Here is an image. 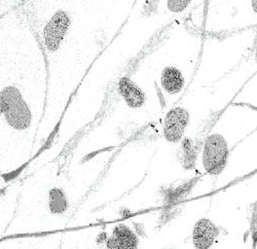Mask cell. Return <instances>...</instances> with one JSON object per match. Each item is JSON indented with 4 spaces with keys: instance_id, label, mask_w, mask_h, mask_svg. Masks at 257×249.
<instances>
[{
    "instance_id": "277c9868",
    "label": "cell",
    "mask_w": 257,
    "mask_h": 249,
    "mask_svg": "<svg viewBox=\"0 0 257 249\" xmlns=\"http://www.w3.org/2000/svg\"><path fill=\"white\" fill-rule=\"evenodd\" d=\"M219 235L218 226L208 218L197 221L192 232V243L196 249H210Z\"/></svg>"
},
{
    "instance_id": "7a4b0ae2",
    "label": "cell",
    "mask_w": 257,
    "mask_h": 249,
    "mask_svg": "<svg viewBox=\"0 0 257 249\" xmlns=\"http://www.w3.org/2000/svg\"><path fill=\"white\" fill-rule=\"evenodd\" d=\"M228 155V145L224 137L217 133L209 135L205 140L202 153L205 171L211 175L220 174L225 168Z\"/></svg>"
},
{
    "instance_id": "52a82bcc",
    "label": "cell",
    "mask_w": 257,
    "mask_h": 249,
    "mask_svg": "<svg viewBox=\"0 0 257 249\" xmlns=\"http://www.w3.org/2000/svg\"><path fill=\"white\" fill-rule=\"evenodd\" d=\"M137 238L125 225H118L113 230L112 238L108 242L109 248L113 249H136Z\"/></svg>"
},
{
    "instance_id": "ba28073f",
    "label": "cell",
    "mask_w": 257,
    "mask_h": 249,
    "mask_svg": "<svg viewBox=\"0 0 257 249\" xmlns=\"http://www.w3.org/2000/svg\"><path fill=\"white\" fill-rule=\"evenodd\" d=\"M66 197L61 190L55 189L50 193V208L54 213H61L66 209Z\"/></svg>"
},
{
    "instance_id": "8992f818",
    "label": "cell",
    "mask_w": 257,
    "mask_h": 249,
    "mask_svg": "<svg viewBox=\"0 0 257 249\" xmlns=\"http://www.w3.org/2000/svg\"><path fill=\"white\" fill-rule=\"evenodd\" d=\"M118 91L126 104L132 108H140L145 103V95L134 81L126 77L119 81Z\"/></svg>"
},
{
    "instance_id": "9c48e42d",
    "label": "cell",
    "mask_w": 257,
    "mask_h": 249,
    "mask_svg": "<svg viewBox=\"0 0 257 249\" xmlns=\"http://www.w3.org/2000/svg\"><path fill=\"white\" fill-rule=\"evenodd\" d=\"M192 0H167L166 7L171 14L178 15L184 13L190 6Z\"/></svg>"
},
{
    "instance_id": "6da1fadb",
    "label": "cell",
    "mask_w": 257,
    "mask_h": 249,
    "mask_svg": "<svg viewBox=\"0 0 257 249\" xmlns=\"http://www.w3.org/2000/svg\"><path fill=\"white\" fill-rule=\"evenodd\" d=\"M0 112L6 114L11 127L20 131L29 129L33 122V113L28 103L20 91L13 87L0 93Z\"/></svg>"
},
{
    "instance_id": "5b68a950",
    "label": "cell",
    "mask_w": 257,
    "mask_h": 249,
    "mask_svg": "<svg viewBox=\"0 0 257 249\" xmlns=\"http://www.w3.org/2000/svg\"><path fill=\"white\" fill-rule=\"evenodd\" d=\"M162 89L170 96L179 94L185 87V77L180 69L174 66H167L160 75Z\"/></svg>"
},
{
    "instance_id": "3957f363",
    "label": "cell",
    "mask_w": 257,
    "mask_h": 249,
    "mask_svg": "<svg viewBox=\"0 0 257 249\" xmlns=\"http://www.w3.org/2000/svg\"><path fill=\"white\" fill-rule=\"evenodd\" d=\"M189 113L182 107H175L170 110L164 120L163 133L167 141L171 143L179 142L188 126Z\"/></svg>"
}]
</instances>
